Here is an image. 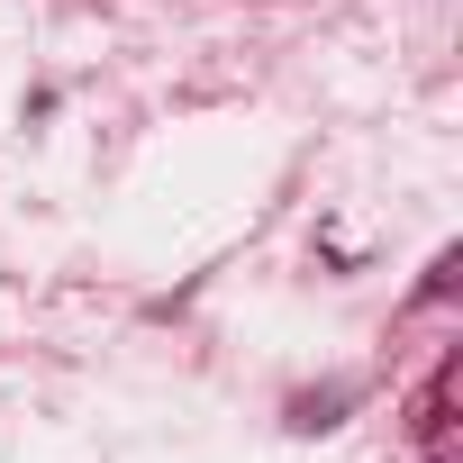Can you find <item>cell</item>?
<instances>
[{
	"label": "cell",
	"instance_id": "obj_1",
	"mask_svg": "<svg viewBox=\"0 0 463 463\" xmlns=\"http://www.w3.org/2000/svg\"><path fill=\"white\" fill-rule=\"evenodd\" d=\"M445 409H454V364H445V373L427 382V400H418V445H436V436H445Z\"/></svg>",
	"mask_w": 463,
	"mask_h": 463
}]
</instances>
